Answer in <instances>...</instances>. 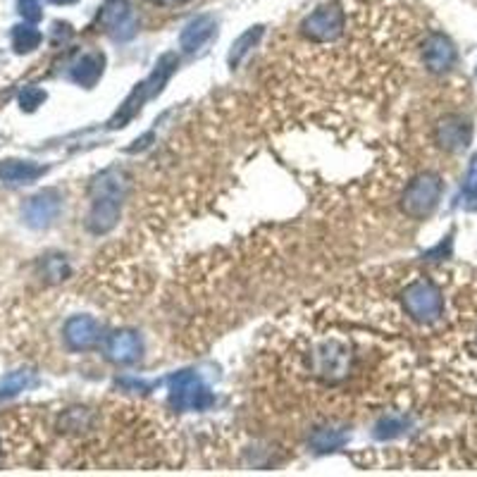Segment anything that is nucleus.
<instances>
[{
  "label": "nucleus",
  "mask_w": 477,
  "mask_h": 477,
  "mask_svg": "<svg viewBox=\"0 0 477 477\" xmlns=\"http://www.w3.org/2000/svg\"><path fill=\"white\" fill-rule=\"evenodd\" d=\"M170 404L175 411H206L215 404V396L200 375L184 371L170 378Z\"/></svg>",
  "instance_id": "6"
},
{
  "label": "nucleus",
  "mask_w": 477,
  "mask_h": 477,
  "mask_svg": "<svg viewBox=\"0 0 477 477\" xmlns=\"http://www.w3.org/2000/svg\"><path fill=\"white\" fill-rule=\"evenodd\" d=\"M124 193H127V179L117 167L98 175L91 184V210L86 215V229L93 234H107L120 220Z\"/></svg>",
  "instance_id": "1"
},
{
  "label": "nucleus",
  "mask_w": 477,
  "mask_h": 477,
  "mask_svg": "<svg viewBox=\"0 0 477 477\" xmlns=\"http://www.w3.org/2000/svg\"><path fill=\"white\" fill-rule=\"evenodd\" d=\"M422 60H425V67L430 72L442 74L456 63V48L444 34H430L422 43Z\"/></svg>",
  "instance_id": "10"
},
{
  "label": "nucleus",
  "mask_w": 477,
  "mask_h": 477,
  "mask_svg": "<svg viewBox=\"0 0 477 477\" xmlns=\"http://www.w3.org/2000/svg\"><path fill=\"white\" fill-rule=\"evenodd\" d=\"M464 206L465 210H477V156L473 158L471 170L464 184Z\"/></svg>",
  "instance_id": "21"
},
{
  "label": "nucleus",
  "mask_w": 477,
  "mask_h": 477,
  "mask_svg": "<svg viewBox=\"0 0 477 477\" xmlns=\"http://www.w3.org/2000/svg\"><path fill=\"white\" fill-rule=\"evenodd\" d=\"M91 411H86V408H70L60 418V430H64V432H81V430L91 428Z\"/></svg>",
  "instance_id": "19"
},
{
  "label": "nucleus",
  "mask_w": 477,
  "mask_h": 477,
  "mask_svg": "<svg viewBox=\"0 0 477 477\" xmlns=\"http://www.w3.org/2000/svg\"><path fill=\"white\" fill-rule=\"evenodd\" d=\"M346 432L339 428H318L311 435V447H313L318 454H329V451L342 449L344 444H346Z\"/></svg>",
  "instance_id": "15"
},
{
  "label": "nucleus",
  "mask_w": 477,
  "mask_h": 477,
  "mask_svg": "<svg viewBox=\"0 0 477 477\" xmlns=\"http://www.w3.org/2000/svg\"><path fill=\"white\" fill-rule=\"evenodd\" d=\"M36 385L34 372L29 371H17L10 372L5 378L0 379V399H7V396H14V394L24 392L29 387Z\"/></svg>",
  "instance_id": "16"
},
{
  "label": "nucleus",
  "mask_w": 477,
  "mask_h": 477,
  "mask_svg": "<svg viewBox=\"0 0 477 477\" xmlns=\"http://www.w3.org/2000/svg\"><path fill=\"white\" fill-rule=\"evenodd\" d=\"M60 206H63L60 193L55 189H43V192H38L27 200V206H24V222L34 229L50 227L55 222L57 215H60Z\"/></svg>",
  "instance_id": "8"
},
{
  "label": "nucleus",
  "mask_w": 477,
  "mask_h": 477,
  "mask_svg": "<svg viewBox=\"0 0 477 477\" xmlns=\"http://www.w3.org/2000/svg\"><path fill=\"white\" fill-rule=\"evenodd\" d=\"M473 139V124L465 120L464 115H444L442 120L435 124V141L437 146L447 153H461L468 149Z\"/></svg>",
  "instance_id": "7"
},
{
  "label": "nucleus",
  "mask_w": 477,
  "mask_h": 477,
  "mask_svg": "<svg viewBox=\"0 0 477 477\" xmlns=\"http://www.w3.org/2000/svg\"><path fill=\"white\" fill-rule=\"evenodd\" d=\"M404 311L418 325H437L444 318V294L442 289L428 277L413 279L401 294Z\"/></svg>",
  "instance_id": "3"
},
{
  "label": "nucleus",
  "mask_w": 477,
  "mask_h": 477,
  "mask_svg": "<svg viewBox=\"0 0 477 477\" xmlns=\"http://www.w3.org/2000/svg\"><path fill=\"white\" fill-rule=\"evenodd\" d=\"M177 67V57L167 53L160 57V63L156 64V70L150 72V77L141 84H136V89L129 93V98L122 103V107L115 113V117L110 120V127H127V122H132L136 117V113L141 110L143 103L150 98H156L158 93L163 91V86L167 84V79L172 77V72Z\"/></svg>",
  "instance_id": "4"
},
{
  "label": "nucleus",
  "mask_w": 477,
  "mask_h": 477,
  "mask_svg": "<svg viewBox=\"0 0 477 477\" xmlns=\"http://www.w3.org/2000/svg\"><path fill=\"white\" fill-rule=\"evenodd\" d=\"M50 3H57V5H63V3H72V0H50Z\"/></svg>",
  "instance_id": "25"
},
{
  "label": "nucleus",
  "mask_w": 477,
  "mask_h": 477,
  "mask_svg": "<svg viewBox=\"0 0 477 477\" xmlns=\"http://www.w3.org/2000/svg\"><path fill=\"white\" fill-rule=\"evenodd\" d=\"M408 430V418L399 413H389L382 415L378 422H375V430H372V435L378 437V439H394V437L404 435Z\"/></svg>",
  "instance_id": "17"
},
{
  "label": "nucleus",
  "mask_w": 477,
  "mask_h": 477,
  "mask_svg": "<svg viewBox=\"0 0 477 477\" xmlns=\"http://www.w3.org/2000/svg\"><path fill=\"white\" fill-rule=\"evenodd\" d=\"M67 272H70V268H67L63 256H48V260H46V277L57 282V279H64Z\"/></svg>",
  "instance_id": "23"
},
{
  "label": "nucleus",
  "mask_w": 477,
  "mask_h": 477,
  "mask_svg": "<svg viewBox=\"0 0 477 477\" xmlns=\"http://www.w3.org/2000/svg\"><path fill=\"white\" fill-rule=\"evenodd\" d=\"M43 100H46V91H43V89H36V86H27V89L17 96V103H20L21 110H27V113H34L36 107L43 106Z\"/></svg>",
  "instance_id": "22"
},
{
  "label": "nucleus",
  "mask_w": 477,
  "mask_h": 477,
  "mask_svg": "<svg viewBox=\"0 0 477 477\" xmlns=\"http://www.w3.org/2000/svg\"><path fill=\"white\" fill-rule=\"evenodd\" d=\"M43 175H46V167L29 163V160H3L0 163V179L10 186L31 184Z\"/></svg>",
  "instance_id": "12"
},
{
  "label": "nucleus",
  "mask_w": 477,
  "mask_h": 477,
  "mask_svg": "<svg viewBox=\"0 0 477 477\" xmlns=\"http://www.w3.org/2000/svg\"><path fill=\"white\" fill-rule=\"evenodd\" d=\"M141 353V339L132 329H120L115 335L107 336L106 342V358L117 365L134 363Z\"/></svg>",
  "instance_id": "11"
},
{
  "label": "nucleus",
  "mask_w": 477,
  "mask_h": 477,
  "mask_svg": "<svg viewBox=\"0 0 477 477\" xmlns=\"http://www.w3.org/2000/svg\"><path fill=\"white\" fill-rule=\"evenodd\" d=\"M215 31V21L210 20V17H199V20H193L186 24V29L182 31V48L189 50V53H193L196 48H200L203 43L213 36Z\"/></svg>",
  "instance_id": "14"
},
{
  "label": "nucleus",
  "mask_w": 477,
  "mask_h": 477,
  "mask_svg": "<svg viewBox=\"0 0 477 477\" xmlns=\"http://www.w3.org/2000/svg\"><path fill=\"white\" fill-rule=\"evenodd\" d=\"M41 38V31L29 27V24H20V27L13 29V46L17 53H31L34 48H38Z\"/></svg>",
  "instance_id": "18"
},
{
  "label": "nucleus",
  "mask_w": 477,
  "mask_h": 477,
  "mask_svg": "<svg viewBox=\"0 0 477 477\" xmlns=\"http://www.w3.org/2000/svg\"><path fill=\"white\" fill-rule=\"evenodd\" d=\"M260 34H263V29L256 27V29H251V31H246V34L239 38V41L232 46V53H229V64L232 67H239V63H242L243 57H246V53H249L253 46H256V41L260 38Z\"/></svg>",
  "instance_id": "20"
},
{
  "label": "nucleus",
  "mask_w": 477,
  "mask_h": 477,
  "mask_svg": "<svg viewBox=\"0 0 477 477\" xmlns=\"http://www.w3.org/2000/svg\"><path fill=\"white\" fill-rule=\"evenodd\" d=\"M299 29L303 38L313 46H329L346 34L349 10L339 0H332V3H325V5L315 7L311 14H306V20L301 21Z\"/></svg>",
  "instance_id": "2"
},
{
  "label": "nucleus",
  "mask_w": 477,
  "mask_h": 477,
  "mask_svg": "<svg viewBox=\"0 0 477 477\" xmlns=\"http://www.w3.org/2000/svg\"><path fill=\"white\" fill-rule=\"evenodd\" d=\"M103 64H106V57L100 55V53H84L77 63L72 64V81H77V84L84 86V89H91V86H96V81L103 77Z\"/></svg>",
  "instance_id": "13"
},
{
  "label": "nucleus",
  "mask_w": 477,
  "mask_h": 477,
  "mask_svg": "<svg viewBox=\"0 0 477 477\" xmlns=\"http://www.w3.org/2000/svg\"><path fill=\"white\" fill-rule=\"evenodd\" d=\"M63 335L72 351H89L100 342L103 329H100L98 320H93L91 315H74L64 325Z\"/></svg>",
  "instance_id": "9"
},
{
  "label": "nucleus",
  "mask_w": 477,
  "mask_h": 477,
  "mask_svg": "<svg viewBox=\"0 0 477 477\" xmlns=\"http://www.w3.org/2000/svg\"><path fill=\"white\" fill-rule=\"evenodd\" d=\"M20 13L24 20L38 21L41 20V3L38 0H20Z\"/></svg>",
  "instance_id": "24"
},
{
  "label": "nucleus",
  "mask_w": 477,
  "mask_h": 477,
  "mask_svg": "<svg viewBox=\"0 0 477 477\" xmlns=\"http://www.w3.org/2000/svg\"><path fill=\"white\" fill-rule=\"evenodd\" d=\"M444 182L435 172H422L406 186V192L401 196V210L411 217V220H425L435 213L442 199Z\"/></svg>",
  "instance_id": "5"
}]
</instances>
